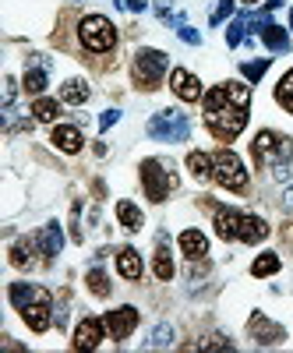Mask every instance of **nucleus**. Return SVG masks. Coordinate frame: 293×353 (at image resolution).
Segmentation results:
<instances>
[{
	"mask_svg": "<svg viewBox=\"0 0 293 353\" xmlns=\"http://www.w3.org/2000/svg\"><path fill=\"white\" fill-rule=\"evenodd\" d=\"M269 237V223L258 216H241V241L244 244H261Z\"/></svg>",
	"mask_w": 293,
	"mask_h": 353,
	"instance_id": "nucleus-20",
	"label": "nucleus"
},
{
	"mask_svg": "<svg viewBox=\"0 0 293 353\" xmlns=\"http://www.w3.org/2000/svg\"><path fill=\"white\" fill-rule=\"evenodd\" d=\"M230 14H233V0H219V8H216V14H212V25L226 21Z\"/></svg>",
	"mask_w": 293,
	"mask_h": 353,
	"instance_id": "nucleus-35",
	"label": "nucleus"
},
{
	"mask_svg": "<svg viewBox=\"0 0 293 353\" xmlns=\"http://www.w3.org/2000/svg\"><path fill=\"white\" fill-rule=\"evenodd\" d=\"M14 96H18V81L14 78H4V110H11Z\"/></svg>",
	"mask_w": 293,
	"mask_h": 353,
	"instance_id": "nucleus-34",
	"label": "nucleus"
},
{
	"mask_svg": "<svg viewBox=\"0 0 293 353\" xmlns=\"http://www.w3.org/2000/svg\"><path fill=\"white\" fill-rule=\"evenodd\" d=\"M117 121H121V113H117V110H106V113H103V117H99V128H103V131H106V128H113V124H117Z\"/></svg>",
	"mask_w": 293,
	"mask_h": 353,
	"instance_id": "nucleus-38",
	"label": "nucleus"
},
{
	"mask_svg": "<svg viewBox=\"0 0 293 353\" xmlns=\"http://www.w3.org/2000/svg\"><path fill=\"white\" fill-rule=\"evenodd\" d=\"M36 248H39V237H21L18 244H11V265H14V269H32V265H36L32 251Z\"/></svg>",
	"mask_w": 293,
	"mask_h": 353,
	"instance_id": "nucleus-18",
	"label": "nucleus"
},
{
	"mask_svg": "<svg viewBox=\"0 0 293 353\" xmlns=\"http://www.w3.org/2000/svg\"><path fill=\"white\" fill-rule=\"evenodd\" d=\"M254 166H290L293 163V141L276 131H258L251 141Z\"/></svg>",
	"mask_w": 293,
	"mask_h": 353,
	"instance_id": "nucleus-2",
	"label": "nucleus"
},
{
	"mask_svg": "<svg viewBox=\"0 0 293 353\" xmlns=\"http://www.w3.org/2000/svg\"><path fill=\"white\" fill-rule=\"evenodd\" d=\"M177 32H181V39H184V43H191V46H201V36L194 32V28H191V25H181V28H177Z\"/></svg>",
	"mask_w": 293,
	"mask_h": 353,
	"instance_id": "nucleus-37",
	"label": "nucleus"
},
{
	"mask_svg": "<svg viewBox=\"0 0 293 353\" xmlns=\"http://www.w3.org/2000/svg\"><path fill=\"white\" fill-rule=\"evenodd\" d=\"M78 39L85 50H92V53H106L117 46V28L110 18L103 14H89V18H81L78 21Z\"/></svg>",
	"mask_w": 293,
	"mask_h": 353,
	"instance_id": "nucleus-3",
	"label": "nucleus"
},
{
	"mask_svg": "<svg viewBox=\"0 0 293 353\" xmlns=\"http://www.w3.org/2000/svg\"><path fill=\"white\" fill-rule=\"evenodd\" d=\"M244 4H247V8H254V4H261V0H244Z\"/></svg>",
	"mask_w": 293,
	"mask_h": 353,
	"instance_id": "nucleus-40",
	"label": "nucleus"
},
{
	"mask_svg": "<svg viewBox=\"0 0 293 353\" xmlns=\"http://www.w3.org/2000/svg\"><path fill=\"white\" fill-rule=\"evenodd\" d=\"M106 332H110V329H106V318H81L78 329H74L71 346H74V350H96Z\"/></svg>",
	"mask_w": 293,
	"mask_h": 353,
	"instance_id": "nucleus-8",
	"label": "nucleus"
},
{
	"mask_svg": "<svg viewBox=\"0 0 293 353\" xmlns=\"http://www.w3.org/2000/svg\"><path fill=\"white\" fill-rule=\"evenodd\" d=\"M283 205H286V212H293V188H286V194H283Z\"/></svg>",
	"mask_w": 293,
	"mask_h": 353,
	"instance_id": "nucleus-39",
	"label": "nucleus"
},
{
	"mask_svg": "<svg viewBox=\"0 0 293 353\" xmlns=\"http://www.w3.org/2000/svg\"><path fill=\"white\" fill-rule=\"evenodd\" d=\"M39 251L46 254V258H57L61 254V248H64V233H61V223H46L39 233Z\"/></svg>",
	"mask_w": 293,
	"mask_h": 353,
	"instance_id": "nucleus-17",
	"label": "nucleus"
},
{
	"mask_svg": "<svg viewBox=\"0 0 293 353\" xmlns=\"http://www.w3.org/2000/svg\"><path fill=\"white\" fill-rule=\"evenodd\" d=\"M177 244H181V251H184L191 261H201L205 254H209V237H205L201 230H184Z\"/></svg>",
	"mask_w": 293,
	"mask_h": 353,
	"instance_id": "nucleus-15",
	"label": "nucleus"
},
{
	"mask_svg": "<svg viewBox=\"0 0 293 353\" xmlns=\"http://www.w3.org/2000/svg\"><path fill=\"white\" fill-rule=\"evenodd\" d=\"M21 88H25V92L32 96V99H39V96L46 92V71L32 64V68L25 71V78H21Z\"/></svg>",
	"mask_w": 293,
	"mask_h": 353,
	"instance_id": "nucleus-24",
	"label": "nucleus"
},
{
	"mask_svg": "<svg viewBox=\"0 0 293 353\" xmlns=\"http://www.w3.org/2000/svg\"><path fill=\"white\" fill-rule=\"evenodd\" d=\"M244 28H247V18H244V14L233 18V21L226 25V46H241V43H244Z\"/></svg>",
	"mask_w": 293,
	"mask_h": 353,
	"instance_id": "nucleus-31",
	"label": "nucleus"
},
{
	"mask_svg": "<svg viewBox=\"0 0 293 353\" xmlns=\"http://www.w3.org/2000/svg\"><path fill=\"white\" fill-rule=\"evenodd\" d=\"M170 88L177 92V99H184V103H198L201 99V81L191 74V71H184V68H173L170 71Z\"/></svg>",
	"mask_w": 293,
	"mask_h": 353,
	"instance_id": "nucleus-11",
	"label": "nucleus"
},
{
	"mask_svg": "<svg viewBox=\"0 0 293 353\" xmlns=\"http://www.w3.org/2000/svg\"><path fill=\"white\" fill-rule=\"evenodd\" d=\"M21 318H25V325L32 332H46L53 325V301H50V293H43V297H36L28 307H21Z\"/></svg>",
	"mask_w": 293,
	"mask_h": 353,
	"instance_id": "nucleus-9",
	"label": "nucleus"
},
{
	"mask_svg": "<svg viewBox=\"0 0 293 353\" xmlns=\"http://www.w3.org/2000/svg\"><path fill=\"white\" fill-rule=\"evenodd\" d=\"M216 237L219 241H241V212L219 209L216 212Z\"/></svg>",
	"mask_w": 293,
	"mask_h": 353,
	"instance_id": "nucleus-16",
	"label": "nucleus"
},
{
	"mask_svg": "<svg viewBox=\"0 0 293 353\" xmlns=\"http://www.w3.org/2000/svg\"><path fill=\"white\" fill-rule=\"evenodd\" d=\"M276 103L293 113V71H286V74L279 78V85H276Z\"/></svg>",
	"mask_w": 293,
	"mask_h": 353,
	"instance_id": "nucleus-28",
	"label": "nucleus"
},
{
	"mask_svg": "<svg viewBox=\"0 0 293 353\" xmlns=\"http://www.w3.org/2000/svg\"><path fill=\"white\" fill-rule=\"evenodd\" d=\"M46 290H39V286H32V283H11V304L21 311V307H28L36 297H43Z\"/></svg>",
	"mask_w": 293,
	"mask_h": 353,
	"instance_id": "nucleus-23",
	"label": "nucleus"
},
{
	"mask_svg": "<svg viewBox=\"0 0 293 353\" xmlns=\"http://www.w3.org/2000/svg\"><path fill=\"white\" fill-rule=\"evenodd\" d=\"M85 99H89V85H85L81 78H68L61 85V103H71V106H81Z\"/></svg>",
	"mask_w": 293,
	"mask_h": 353,
	"instance_id": "nucleus-21",
	"label": "nucleus"
},
{
	"mask_svg": "<svg viewBox=\"0 0 293 353\" xmlns=\"http://www.w3.org/2000/svg\"><path fill=\"white\" fill-rule=\"evenodd\" d=\"M251 88L244 81H223L205 92V124L219 141H233L247 124Z\"/></svg>",
	"mask_w": 293,
	"mask_h": 353,
	"instance_id": "nucleus-1",
	"label": "nucleus"
},
{
	"mask_svg": "<svg viewBox=\"0 0 293 353\" xmlns=\"http://www.w3.org/2000/svg\"><path fill=\"white\" fill-rule=\"evenodd\" d=\"M117 272H121L124 279H141V272H145L141 254L134 248H121V254H117Z\"/></svg>",
	"mask_w": 293,
	"mask_h": 353,
	"instance_id": "nucleus-19",
	"label": "nucleus"
},
{
	"mask_svg": "<svg viewBox=\"0 0 293 353\" xmlns=\"http://www.w3.org/2000/svg\"><path fill=\"white\" fill-rule=\"evenodd\" d=\"M188 170L194 173V181H209L212 176V156L209 152H191L188 156Z\"/></svg>",
	"mask_w": 293,
	"mask_h": 353,
	"instance_id": "nucleus-26",
	"label": "nucleus"
},
{
	"mask_svg": "<svg viewBox=\"0 0 293 353\" xmlns=\"http://www.w3.org/2000/svg\"><path fill=\"white\" fill-rule=\"evenodd\" d=\"M247 329H251V336H254V339H258L261 346H276V343H283V339H286L283 325H276V321H269L265 314H251Z\"/></svg>",
	"mask_w": 293,
	"mask_h": 353,
	"instance_id": "nucleus-12",
	"label": "nucleus"
},
{
	"mask_svg": "<svg viewBox=\"0 0 293 353\" xmlns=\"http://www.w3.org/2000/svg\"><path fill=\"white\" fill-rule=\"evenodd\" d=\"M117 219H121V226L124 230H131V233H138L141 230V209H138V205L134 201H117Z\"/></svg>",
	"mask_w": 293,
	"mask_h": 353,
	"instance_id": "nucleus-22",
	"label": "nucleus"
},
{
	"mask_svg": "<svg viewBox=\"0 0 293 353\" xmlns=\"http://www.w3.org/2000/svg\"><path fill=\"white\" fill-rule=\"evenodd\" d=\"M152 269H156V276H159L163 283H170V279H173V272H177V269H173V258H170V251H166V248H159V251H156Z\"/></svg>",
	"mask_w": 293,
	"mask_h": 353,
	"instance_id": "nucleus-29",
	"label": "nucleus"
},
{
	"mask_svg": "<svg viewBox=\"0 0 293 353\" xmlns=\"http://www.w3.org/2000/svg\"><path fill=\"white\" fill-rule=\"evenodd\" d=\"M269 71V57H261V61H247V64H241V74L247 78V81H258L261 74Z\"/></svg>",
	"mask_w": 293,
	"mask_h": 353,
	"instance_id": "nucleus-33",
	"label": "nucleus"
},
{
	"mask_svg": "<svg viewBox=\"0 0 293 353\" xmlns=\"http://www.w3.org/2000/svg\"><path fill=\"white\" fill-rule=\"evenodd\" d=\"M279 265H283L279 254H276V251H265V254H258V258H254L251 276H258V279H261V276H276V272H279Z\"/></svg>",
	"mask_w": 293,
	"mask_h": 353,
	"instance_id": "nucleus-25",
	"label": "nucleus"
},
{
	"mask_svg": "<svg viewBox=\"0 0 293 353\" xmlns=\"http://www.w3.org/2000/svg\"><path fill=\"white\" fill-rule=\"evenodd\" d=\"M201 350H233V343L223 339V336H209V339L201 343Z\"/></svg>",
	"mask_w": 293,
	"mask_h": 353,
	"instance_id": "nucleus-36",
	"label": "nucleus"
},
{
	"mask_svg": "<svg viewBox=\"0 0 293 353\" xmlns=\"http://www.w3.org/2000/svg\"><path fill=\"white\" fill-rule=\"evenodd\" d=\"M32 117H36V121L53 124L57 117H61V103H57V99H46V96H39V99L32 103Z\"/></svg>",
	"mask_w": 293,
	"mask_h": 353,
	"instance_id": "nucleus-27",
	"label": "nucleus"
},
{
	"mask_svg": "<svg viewBox=\"0 0 293 353\" xmlns=\"http://www.w3.org/2000/svg\"><path fill=\"white\" fill-rule=\"evenodd\" d=\"M50 141H53L61 152H68V156L81 152V145H85V138H81V131H78L74 124H57L53 134H50Z\"/></svg>",
	"mask_w": 293,
	"mask_h": 353,
	"instance_id": "nucleus-13",
	"label": "nucleus"
},
{
	"mask_svg": "<svg viewBox=\"0 0 293 353\" xmlns=\"http://www.w3.org/2000/svg\"><path fill=\"white\" fill-rule=\"evenodd\" d=\"M85 283H89V290L96 293V297H110V279L103 269H92L89 276H85Z\"/></svg>",
	"mask_w": 293,
	"mask_h": 353,
	"instance_id": "nucleus-30",
	"label": "nucleus"
},
{
	"mask_svg": "<svg viewBox=\"0 0 293 353\" xmlns=\"http://www.w3.org/2000/svg\"><path fill=\"white\" fill-rule=\"evenodd\" d=\"M166 68H170V57H166L163 50H149V46H145V50H138V57H134V81L152 92V88H159Z\"/></svg>",
	"mask_w": 293,
	"mask_h": 353,
	"instance_id": "nucleus-7",
	"label": "nucleus"
},
{
	"mask_svg": "<svg viewBox=\"0 0 293 353\" xmlns=\"http://www.w3.org/2000/svg\"><path fill=\"white\" fill-rule=\"evenodd\" d=\"M141 188H145V194H149V201H166L170 198V191L177 188V173L173 170H166L159 159H145L141 163Z\"/></svg>",
	"mask_w": 293,
	"mask_h": 353,
	"instance_id": "nucleus-5",
	"label": "nucleus"
},
{
	"mask_svg": "<svg viewBox=\"0 0 293 353\" xmlns=\"http://www.w3.org/2000/svg\"><path fill=\"white\" fill-rule=\"evenodd\" d=\"M191 134V121L181 113V110H159L152 121H149V138L156 141H188Z\"/></svg>",
	"mask_w": 293,
	"mask_h": 353,
	"instance_id": "nucleus-6",
	"label": "nucleus"
},
{
	"mask_svg": "<svg viewBox=\"0 0 293 353\" xmlns=\"http://www.w3.org/2000/svg\"><path fill=\"white\" fill-rule=\"evenodd\" d=\"M212 181L223 184L226 191H244L247 188V170H244L241 156L230 152V149H219L212 156Z\"/></svg>",
	"mask_w": 293,
	"mask_h": 353,
	"instance_id": "nucleus-4",
	"label": "nucleus"
},
{
	"mask_svg": "<svg viewBox=\"0 0 293 353\" xmlns=\"http://www.w3.org/2000/svg\"><path fill=\"white\" fill-rule=\"evenodd\" d=\"M145 346H149V350H166V346H173V325H159Z\"/></svg>",
	"mask_w": 293,
	"mask_h": 353,
	"instance_id": "nucleus-32",
	"label": "nucleus"
},
{
	"mask_svg": "<svg viewBox=\"0 0 293 353\" xmlns=\"http://www.w3.org/2000/svg\"><path fill=\"white\" fill-rule=\"evenodd\" d=\"M290 32H293V8H290Z\"/></svg>",
	"mask_w": 293,
	"mask_h": 353,
	"instance_id": "nucleus-41",
	"label": "nucleus"
},
{
	"mask_svg": "<svg viewBox=\"0 0 293 353\" xmlns=\"http://www.w3.org/2000/svg\"><path fill=\"white\" fill-rule=\"evenodd\" d=\"M258 36H261V43H265L272 53H286L290 50V28H283L276 21H265L258 28Z\"/></svg>",
	"mask_w": 293,
	"mask_h": 353,
	"instance_id": "nucleus-14",
	"label": "nucleus"
},
{
	"mask_svg": "<svg viewBox=\"0 0 293 353\" xmlns=\"http://www.w3.org/2000/svg\"><path fill=\"white\" fill-rule=\"evenodd\" d=\"M106 329H110V336H113L117 343H121V339H128V336L138 329V307L124 304V307L110 311V314H106Z\"/></svg>",
	"mask_w": 293,
	"mask_h": 353,
	"instance_id": "nucleus-10",
	"label": "nucleus"
}]
</instances>
